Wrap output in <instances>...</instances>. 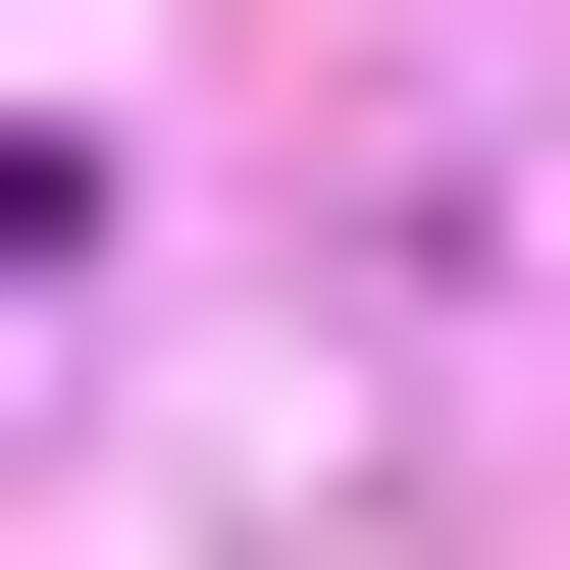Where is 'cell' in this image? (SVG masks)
<instances>
[{"instance_id": "obj_1", "label": "cell", "mask_w": 570, "mask_h": 570, "mask_svg": "<svg viewBox=\"0 0 570 570\" xmlns=\"http://www.w3.org/2000/svg\"><path fill=\"white\" fill-rule=\"evenodd\" d=\"M0 259H52V156H0Z\"/></svg>"}]
</instances>
